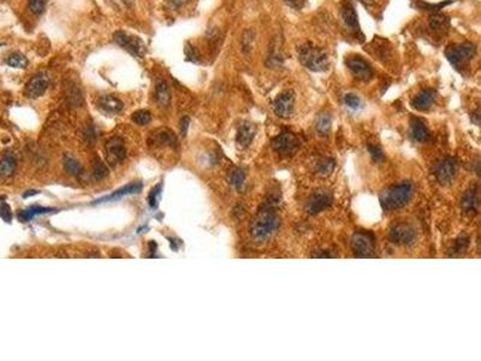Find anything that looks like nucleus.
<instances>
[{
  "label": "nucleus",
  "instance_id": "obj_1",
  "mask_svg": "<svg viewBox=\"0 0 481 361\" xmlns=\"http://www.w3.org/2000/svg\"><path fill=\"white\" fill-rule=\"evenodd\" d=\"M302 65L315 73H322L328 69V55L325 50L314 46L311 42L302 45L297 51Z\"/></svg>",
  "mask_w": 481,
  "mask_h": 361
},
{
  "label": "nucleus",
  "instance_id": "obj_2",
  "mask_svg": "<svg viewBox=\"0 0 481 361\" xmlns=\"http://www.w3.org/2000/svg\"><path fill=\"white\" fill-rule=\"evenodd\" d=\"M281 219L270 210L260 211L250 224V234L255 241H265L277 230Z\"/></svg>",
  "mask_w": 481,
  "mask_h": 361
},
{
  "label": "nucleus",
  "instance_id": "obj_3",
  "mask_svg": "<svg viewBox=\"0 0 481 361\" xmlns=\"http://www.w3.org/2000/svg\"><path fill=\"white\" fill-rule=\"evenodd\" d=\"M413 197V184L409 182H402V183L393 185L388 190L384 191V194L380 198L383 207L385 210L391 211L396 208L403 207L408 204V201Z\"/></svg>",
  "mask_w": 481,
  "mask_h": 361
},
{
  "label": "nucleus",
  "instance_id": "obj_4",
  "mask_svg": "<svg viewBox=\"0 0 481 361\" xmlns=\"http://www.w3.org/2000/svg\"><path fill=\"white\" fill-rule=\"evenodd\" d=\"M476 53V46L472 42L453 43L446 47L445 57L455 67H461L472 60Z\"/></svg>",
  "mask_w": 481,
  "mask_h": 361
},
{
  "label": "nucleus",
  "instance_id": "obj_5",
  "mask_svg": "<svg viewBox=\"0 0 481 361\" xmlns=\"http://www.w3.org/2000/svg\"><path fill=\"white\" fill-rule=\"evenodd\" d=\"M114 41L118 43L122 49L128 51L130 55L139 57V58L143 57L146 53V46H144L142 40L124 32V30H118V32L114 33Z\"/></svg>",
  "mask_w": 481,
  "mask_h": 361
},
{
  "label": "nucleus",
  "instance_id": "obj_6",
  "mask_svg": "<svg viewBox=\"0 0 481 361\" xmlns=\"http://www.w3.org/2000/svg\"><path fill=\"white\" fill-rule=\"evenodd\" d=\"M351 247L359 258H368L374 252V236L367 231L355 232L351 239Z\"/></svg>",
  "mask_w": 481,
  "mask_h": 361
},
{
  "label": "nucleus",
  "instance_id": "obj_7",
  "mask_svg": "<svg viewBox=\"0 0 481 361\" xmlns=\"http://www.w3.org/2000/svg\"><path fill=\"white\" fill-rule=\"evenodd\" d=\"M390 238L397 245H412L416 238V231L408 223H398L390 230Z\"/></svg>",
  "mask_w": 481,
  "mask_h": 361
},
{
  "label": "nucleus",
  "instance_id": "obj_8",
  "mask_svg": "<svg viewBox=\"0 0 481 361\" xmlns=\"http://www.w3.org/2000/svg\"><path fill=\"white\" fill-rule=\"evenodd\" d=\"M49 84V79L45 73H39L28 81L24 87V94L29 99H38L46 92Z\"/></svg>",
  "mask_w": 481,
  "mask_h": 361
},
{
  "label": "nucleus",
  "instance_id": "obj_9",
  "mask_svg": "<svg viewBox=\"0 0 481 361\" xmlns=\"http://www.w3.org/2000/svg\"><path fill=\"white\" fill-rule=\"evenodd\" d=\"M345 64L356 79L368 81L373 77L372 66L369 65L368 62L362 59L361 57H350V58L345 60Z\"/></svg>",
  "mask_w": 481,
  "mask_h": 361
},
{
  "label": "nucleus",
  "instance_id": "obj_10",
  "mask_svg": "<svg viewBox=\"0 0 481 361\" xmlns=\"http://www.w3.org/2000/svg\"><path fill=\"white\" fill-rule=\"evenodd\" d=\"M272 147H273V150L277 152V153L283 154V156H288V154L292 153V152L298 147V140L294 134L287 131V133H282L281 135H278V136L272 141Z\"/></svg>",
  "mask_w": 481,
  "mask_h": 361
},
{
  "label": "nucleus",
  "instance_id": "obj_11",
  "mask_svg": "<svg viewBox=\"0 0 481 361\" xmlns=\"http://www.w3.org/2000/svg\"><path fill=\"white\" fill-rule=\"evenodd\" d=\"M106 153H107V161L116 166L119 163H122L124 158L126 156L125 147H124V142L120 137H112L107 141L106 143Z\"/></svg>",
  "mask_w": 481,
  "mask_h": 361
},
{
  "label": "nucleus",
  "instance_id": "obj_12",
  "mask_svg": "<svg viewBox=\"0 0 481 361\" xmlns=\"http://www.w3.org/2000/svg\"><path fill=\"white\" fill-rule=\"evenodd\" d=\"M457 171V164L455 159L452 158H445V159L440 160L438 164L436 165L435 175L436 178L442 184L450 183L455 177Z\"/></svg>",
  "mask_w": 481,
  "mask_h": 361
},
{
  "label": "nucleus",
  "instance_id": "obj_13",
  "mask_svg": "<svg viewBox=\"0 0 481 361\" xmlns=\"http://www.w3.org/2000/svg\"><path fill=\"white\" fill-rule=\"evenodd\" d=\"M331 201L332 198L327 191H318V193L313 194L312 197L308 199L307 204L305 206V211L311 215L318 214L320 213L321 211H324L325 208H327V206L331 204Z\"/></svg>",
  "mask_w": 481,
  "mask_h": 361
},
{
  "label": "nucleus",
  "instance_id": "obj_14",
  "mask_svg": "<svg viewBox=\"0 0 481 361\" xmlns=\"http://www.w3.org/2000/svg\"><path fill=\"white\" fill-rule=\"evenodd\" d=\"M295 105V95L292 92H284L277 97L273 103V111L278 117L288 118L292 113Z\"/></svg>",
  "mask_w": 481,
  "mask_h": 361
},
{
  "label": "nucleus",
  "instance_id": "obj_15",
  "mask_svg": "<svg viewBox=\"0 0 481 361\" xmlns=\"http://www.w3.org/2000/svg\"><path fill=\"white\" fill-rule=\"evenodd\" d=\"M97 107L107 114H117L123 110L124 104L113 95H103L97 100Z\"/></svg>",
  "mask_w": 481,
  "mask_h": 361
},
{
  "label": "nucleus",
  "instance_id": "obj_16",
  "mask_svg": "<svg viewBox=\"0 0 481 361\" xmlns=\"http://www.w3.org/2000/svg\"><path fill=\"white\" fill-rule=\"evenodd\" d=\"M436 99V90L426 88L422 89L412 101V106L418 111H427L431 109Z\"/></svg>",
  "mask_w": 481,
  "mask_h": 361
},
{
  "label": "nucleus",
  "instance_id": "obj_17",
  "mask_svg": "<svg viewBox=\"0 0 481 361\" xmlns=\"http://www.w3.org/2000/svg\"><path fill=\"white\" fill-rule=\"evenodd\" d=\"M410 137L416 142H426L429 139V130L421 119H413L409 128Z\"/></svg>",
  "mask_w": 481,
  "mask_h": 361
},
{
  "label": "nucleus",
  "instance_id": "obj_18",
  "mask_svg": "<svg viewBox=\"0 0 481 361\" xmlns=\"http://www.w3.org/2000/svg\"><path fill=\"white\" fill-rule=\"evenodd\" d=\"M255 134H257V128L253 123L250 122H243L238 128L237 131V143L241 147L249 146L251 141H253Z\"/></svg>",
  "mask_w": 481,
  "mask_h": 361
},
{
  "label": "nucleus",
  "instance_id": "obj_19",
  "mask_svg": "<svg viewBox=\"0 0 481 361\" xmlns=\"http://www.w3.org/2000/svg\"><path fill=\"white\" fill-rule=\"evenodd\" d=\"M461 207L466 213H473L479 210V191L477 189H470L461 200Z\"/></svg>",
  "mask_w": 481,
  "mask_h": 361
},
{
  "label": "nucleus",
  "instance_id": "obj_20",
  "mask_svg": "<svg viewBox=\"0 0 481 361\" xmlns=\"http://www.w3.org/2000/svg\"><path fill=\"white\" fill-rule=\"evenodd\" d=\"M141 190H142V184H141V183H130V184L125 185V187H123V188L118 189V190H116L114 193H112L111 195H107V197H104L102 199H99V200L95 201V204H100V202H106V201H111V200H117V199L125 197V195L137 194Z\"/></svg>",
  "mask_w": 481,
  "mask_h": 361
},
{
  "label": "nucleus",
  "instance_id": "obj_21",
  "mask_svg": "<svg viewBox=\"0 0 481 361\" xmlns=\"http://www.w3.org/2000/svg\"><path fill=\"white\" fill-rule=\"evenodd\" d=\"M342 18L344 21V25L352 30H359V21L358 13L355 11L354 5L351 3H346L342 8Z\"/></svg>",
  "mask_w": 481,
  "mask_h": 361
},
{
  "label": "nucleus",
  "instance_id": "obj_22",
  "mask_svg": "<svg viewBox=\"0 0 481 361\" xmlns=\"http://www.w3.org/2000/svg\"><path fill=\"white\" fill-rule=\"evenodd\" d=\"M156 100L160 106L167 107L171 100L170 87L166 81H159L156 87Z\"/></svg>",
  "mask_w": 481,
  "mask_h": 361
},
{
  "label": "nucleus",
  "instance_id": "obj_23",
  "mask_svg": "<svg viewBox=\"0 0 481 361\" xmlns=\"http://www.w3.org/2000/svg\"><path fill=\"white\" fill-rule=\"evenodd\" d=\"M450 26V19L449 17H446L445 15H442V13H435L429 17V28L432 30H436V32H443V30H446Z\"/></svg>",
  "mask_w": 481,
  "mask_h": 361
},
{
  "label": "nucleus",
  "instance_id": "obj_24",
  "mask_svg": "<svg viewBox=\"0 0 481 361\" xmlns=\"http://www.w3.org/2000/svg\"><path fill=\"white\" fill-rule=\"evenodd\" d=\"M52 211H55V210H53V208L40 207V206H36V207H30L28 208V210H23L19 212L18 218L21 222H28L32 218H34L35 215L48 213V212H52Z\"/></svg>",
  "mask_w": 481,
  "mask_h": 361
},
{
  "label": "nucleus",
  "instance_id": "obj_25",
  "mask_svg": "<svg viewBox=\"0 0 481 361\" xmlns=\"http://www.w3.org/2000/svg\"><path fill=\"white\" fill-rule=\"evenodd\" d=\"M331 117L327 113H321L320 116L317 118V123H315V129H317V133H319L321 136H325V135L328 134L330 129H331Z\"/></svg>",
  "mask_w": 481,
  "mask_h": 361
},
{
  "label": "nucleus",
  "instance_id": "obj_26",
  "mask_svg": "<svg viewBox=\"0 0 481 361\" xmlns=\"http://www.w3.org/2000/svg\"><path fill=\"white\" fill-rule=\"evenodd\" d=\"M16 169V160L12 156H5L0 160V175L3 176H11Z\"/></svg>",
  "mask_w": 481,
  "mask_h": 361
},
{
  "label": "nucleus",
  "instance_id": "obj_27",
  "mask_svg": "<svg viewBox=\"0 0 481 361\" xmlns=\"http://www.w3.org/2000/svg\"><path fill=\"white\" fill-rule=\"evenodd\" d=\"M64 169H65L66 173L73 175V176H79V175L82 173V166H81V164L75 158L70 156H65V158H64Z\"/></svg>",
  "mask_w": 481,
  "mask_h": 361
},
{
  "label": "nucleus",
  "instance_id": "obj_28",
  "mask_svg": "<svg viewBox=\"0 0 481 361\" xmlns=\"http://www.w3.org/2000/svg\"><path fill=\"white\" fill-rule=\"evenodd\" d=\"M245 181V175L240 169H235L234 171H231L230 175H229V183H230L232 187L240 189L243 187Z\"/></svg>",
  "mask_w": 481,
  "mask_h": 361
},
{
  "label": "nucleus",
  "instance_id": "obj_29",
  "mask_svg": "<svg viewBox=\"0 0 481 361\" xmlns=\"http://www.w3.org/2000/svg\"><path fill=\"white\" fill-rule=\"evenodd\" d=\"M109 175V169L103 163L99 158H95L93 160V177L95 180H102Z\"/></svg>",
  "mask_w": 481,
  "mask_h": 361
},
{
  "label": "nucleus",
  "instance_id": "obj_30",
  "mask_svg": "<svg viewBox=\"0 0 481 361\" xmlns=\"http://www.w3.org/2000/svg\"><path fill=\"white\" fill-rule=\"evenodd\" d=\"M9 66L11 67H18V69H23L28 65V59L26 58V56H23L22 53H12L11 56H9L8 60H6Z\"/></svg>",
  "mask_w": 481,
  "mask_h": 361
},
{
  "label": "nucleus",
  "instance_id": "obj_31",
  "mask_svg": "<svg viewBox=\"0 0 481 361\" xmlns=\"http://www.w3.org/2000/svg\"><path fill=\"white\" fill-rule=\"evenodd\" d=\"M154 139H156L158 143L167 145V146L176 143V136H174V134L171 130H167V129H161L159 131V134L156 135Z\"/></svg>",
  "mask_w": 481,
  "mask_h": 361
},
{
  "label": "nucleus",
  "instance_id": "obj_32",
  "mask_svg": "<svg viewBox=\"0 0 481 361\" xmlns=\"http://www.w3.org/2000/svg\"><path fill=\"white\" fill-rule=\"evenodd\" d=\"M131 119H133L134 123L139 124V126H146V124L149 123L150 119H152V114L146 110H139L133 113Z\"/></svg>",
  "mask_w": 481,
  "mask_h": 361
},
{
  "label": "nucleus",
  "instance_id": "obj_33",
  "mask_svg": "<svg viewBox=\"0 0 481 361\" xmlns=\"http://www.w3.org/2000/svg\"><path fill=\"white\" fill-rule=\"evenodd\" d=\"M335 161L332 159H324L319 161L317 165V171L320 175H328L334 171Z\"/></svg>",
  "mask_w": 481,
  "mask_h": 361
},
{
  "label": "nucleus",
  "instance_id": "obj_34",
  "mask_svg": "<svg viewBox=\"0 0 481 361\" xmlns=\"http://www.w3.org/2000/svg\"><path fill=\"white\" fill-rule=\"evenodd\" d=\"M47 0H28V6L35 15H40L46 8Z\"/></svg>",
  "mask_w": 481,
  "mask_h": 361
},
{
  "label": "nucleus",
  "instance_id": "obj_35",
  "mask_svg": "<svg viewBox=\"0 0 481 361\" xmlns=\"http://www.w3.org/2000/svg\"><path fill=\"white\" fill-rule=\"evenodd\" d=\"M344 103H345V105L348 106V107H350V109H359L360 105H361V100H360V98L358 95H355V94H352V93H348L346 94V95L344 97Z\"/></svg>",
  "mask_w": 481,
  "mask_h": 361
},
{
  "label": "nucleus",
  "instance_id": "obj_36",
  "mask_svg": "<svg viewBox=\"0 0 481 361\" xmlns=\"http://www.w3.org/2000/svg\"><path fill=\"white\" fill-rule=\"evenodd\" d=\"M254 41V34L251 30H247L243 34V38H242V49H243L244 52H248V51L251 50V43Z\"/></svg>",
  "mask_w": 481,
  "mask_h": 361
},
{
  "label": "nucleus",
  "instance_id": "obj_37",
  "mask_svg": "<svg viewBox=\"0 0 481 361\" xmlns=\"http://www.w3.org/2000/svg\"><path fill=\"white\" fill-rule=\"evenodd\" d=\"M160 188H161L160 184L156 185V187L153 188V190L149 193V197H148V204H149V206H150V207H152V208H156V207H157V205H158V197H159Z\"/></svg>",
  "mask_w": 481,
  "mask_h": 361
},
{
  "label": "nucleus",
  "instance_id": "obj_38",
  "mask_svg": "<svg viewBox=\"0 0 481 361\" xmlns=\"http://www.w3.org/2000/svg\"><path fill=\"white\" fill-rule=\"evenodd\" d=\"M368 151L374 160H382L383 158H384V153H383L382 148L375 146V145H369Z\"/></svg>",
  "mask_w": 481,
  "mask_h": 361
},
{
  "label": "nucleus",
  "instance_id": "obj_39",
  "mask_svg": "<svg viewBox=\"0 0 481 361\" xmlns=\"http://www.w3.org/2000/svg\"><path fill=\"white\" fill-rule=\"evenodd\" d=\"M0 215H2V218L4 219L5 222L11 223L12 213H11V210H10V206L8 204H3L2 206H0Z\"/></svg>",
  "mask_w": 481,
  "mask_h": 361
},
{
  "label": "nucleus",
  "instance_id": "obj_40",
  "mask_svg": "<svg viewBox=\"0 0 481 361\" xmlns=\"http://www.w3.org/2000/svg\"><path fill=\"white\" fill-rule=\"evenodd\" d=\"M189 123H190L189 117L184 116V117L181 118V121H180V128H181L182 136H186V135H187V131H188V129H189Z\"/></svg>",
  "mask_w": 481,
  "mask_h": 361
},
{
  "label": "nucleus",
  "instance_id": "obj_41",
  "mask_svg": "<svg viewBox=\"0 0 481 361\" xmlns=\"http://www.w3.org/2000/svg\"><path fill=\"white\" fill-rule=\"evenodd\" d=\"M467 247H468V238H466V237L459 238L455 244V252H462Z\"/></svg>",
  "mask_w": 481,
  "mask_h": 361
},
{
  "label": "nucleus",
  "instance_id": "obj_42",
  "mask_svg": "<svg viewBox=\"0 0 481 361\" xmlns=\"http://www.w3.org/2000/svg\"><path fill=\"white\" fill-rule=\"evenodd\" d=\"M186 3H188V0H172V4L173 6H176V8H180V6L184 5Z\"/></svg>",
  "mask_w": 481,
  "mask_h": 361
},
{
  "label": "nucleus",
  "instance_id": "obj_43",
  "mask_svg": "<svg viewBox=\"0 0 481 361\" xmlns=\"http://www.w3.org/2000/svg\"><path fill=\"white\" fill-rule=\"evenodd\" d=\"M283 2H285L287 4H290V5H297L300 0H283Z\"/></svg>",
  "mask_w": 481,
  "mask_h": 361
},
{
  "label": "nucleus",
  "instance_id": "obj_44",
  "mask_svg": "<svg viewBox=\"0 0 481 361\" xmlns=\"http://www.w3.org/2000/svg\"><path fill=\"white\" fill-rule=\"evenodd\" d=\"M35 194H38V191H28V193H26L24 195H23V198H28L30 197V195H35Z\"/></svg>",
  "mask_w": 481,
  "mask_h": 361
}]
</instances>
